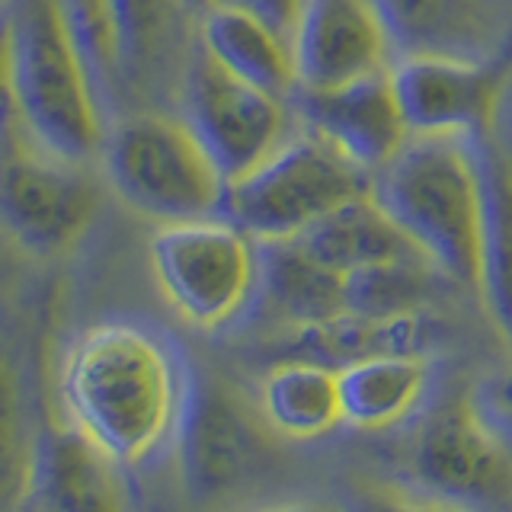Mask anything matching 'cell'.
<instances>
[{
  "instance_id": "obj_1",
  "label": "cell",
  "mask_w": 512,
  "mask_h": 512,
  "mask_svg": "<svg viewBox=\"0 0 512 512\" xmlns=\"http://www.w3.org/2000/svg\"><path fill=\"white\" fill-rule=\"evenodd\" d=\"M58 394L68 426L116 464L157 452L186 404L173 352L135 324H96L80 333L61 359Z\"/></svg>"
},
{
  "instance_id": "obj_2",
  "label": "cell",
  "mask_w": 512,
  "mask_h": 512,
  "mask_svg": "<svg viewBox=\"0 0 512 512\" xmlns=\"http://www.w3.org/2000/svg\"><path fill=\"white\" fill-rule=\"evenodd\" d=\"M368 192L442 276L477 288L484 186L477 138H420L372 173Z\"/></svg>"
},
{
  "instance_id": "obj_3",
  "label": "cell",
  "mask_w": 512,
  "mask_h": 512,
  "mask_svg": "<svg viewBox=\"0 0 512 512\" xmlns=\"http://www.w3.org/2000/svg\"><path fill=\"white\" fill-rule=\"evenodd\" d=\"M10 29V103L42 154L84 164L103 148V109L55 0H20Z\"/></svg>"
},
{
  "instance_id": "obj_4",
  "label": "cell",
  "mask_w": 512,
  "mask_h": 512,
  "mask_svg": "<svg viewBox=\"0 0 512 512\" xmlns=\"http://www.w3.org/2000/svg\"><path fill=\"white\" fill-rule=\"evenodd\" d=\"M368 186L372 173L298 125L263 164L224 186L221 215L256 244L295 240L349 199L368 192Z\"/></svg>"
},
{
  "instance_id": "obj_5",
  "label": "cell",
  "mask_w": 512,
  "mask_h": 512,
  "mask_svg": "<svg viewBox=\"0 0 512 512\" xmlns=\"http://www.w3.org/2000/svg\"><path fill=\"white\" fill-rule=\"evenodd\" d=\"M112 192L157 224L221 215L224 176L183 116L141 112L106 138Z\"/></svg>"
},
{
  "instance_id": "obj_6",
  "label": "cell",
  "mask_w": 512,
  "mask_h": 512,
  "mask_svg": "<svg viewBox=\"0 0 512 512\" xmlns=\"http://www.w3.org/2000/svg\"><path fill=\"white\" fill-rule=\"evenodd\" d=\"M160 295L186 324L218 330L260 288V244L224 215L160 224L151 237Z\"/></svg>"
},
{
  "instance_id": "obj_7",
  "label": "cell",
  "mask_w": 512,
  "mask_h": 512,
  "mask_svg": "<svg viewBox=\"0 0 512 512\" xmlns=\"http://www.w3.org/2000/svg\"><path fill=\"white\" fill-rule=\"evenodd\" d=\"M183 119L215 160L224 183L263 164L298 128L292 103L224 71L202 48L189 58L183 77Z\"/></svg>"
},
{
  "instance_id": "obj_8",
  "label": "cell",
  "mask_w": 512,
  "mask_h": 512,
  "mask_svg": "<svg viewBox=\"0 0 512 512\" xmlns=\"http://www.w3.org/2000/svg\"><path fill=\"white\" fill-rule=\"evenodd\" d=\"M512 68V48L496 58L400 55L391 64V87L410 135L484 138Z\"/></svg>"
},
{
  "instance_id": "obj_9",
  "label": "cell",
  "mask_w": 512,
  "mask_h": 512,
  "mask_svg": "<svg viewBox=\"0 0 512 512\" xmlns=\"http://www.w3.org/2000/svg\"><path fill=\"white\" fill-rule=\"evenodd\" d=\"M100 205L93 180L52 154H16L0 167V228L32 256H58L87 234Z\"/></svg>"
},
{
  "instance_id": "obj_10",
  "label": "cell",
  "mask_w": 512,
  "mask_h": 512,
  "mask_svg": "<svg viewBox=\"0 0 512 512\" xmlns=\"http://www.w3.org/2000/svg\"><path fill=\"white\" fill-rule=\"evenodd\" d=\"M301 90H330L391 71L397 58L375 0H308L292 36Z\"/></svg>"
},
{
  "instance_id": "obj_11",
  "label": "cell",
  "mask_w": 512,
  "mask_h": 512,
  "mask_svg": "<svg viewBox=\"0 0 512 512\" xmlns=\"http://www.w3.org/2000/svg\"><path fill=\"white\" fill-rule=\"evenodd\" d=\"M292 109L301 128L340 148L352 164L375 173L410 141L388 71L330 90H295Z\"/></svg>"
},
{
  "instance_id": "obj_12",
  "label": "cell",
  "mask_w": 512,
  "mask_h": 512,
  "mask_svg": "<svg viewBox=\"0 0 512 512\" xmlns=\"http://www.w3.org/2000/svg\"><path fill=\"white\" fill-rule=\"evenodd\" d=\"M400 55L496 58L509 48L500 0H375Z\"/></svg>"
},
{
  "instance_id": "obj_13",
  "label": "cell",
  "mask_w": 512,
  "mask_h": 512,
  "mask_svg": "<svg viewBox=\"0 0 512 512\" xmlns=\"http://www.w3.org/2000/svg\"><path fill=\"white\" fill-rule=\"evenodd\" d=\"M180 423L186 477L199 493L228 490L253 464V452L263 448L240 397L215 378L196 381L186 391Z\"/></svg>"
},
{
  "instance_id": "obj_14",
  "label": "cell",
  "mask_w": 512,
  "mask_h": 512,
  "mask_svg": "<svg viewBox=\"0 0 512 512\" xmlns=\"http://www.w3.org/2000/svg\"><path fill=\"white\" fill-rule=\"evenodd\" d=\"M112 464L77 429L58 426L36 439L23 503L32 512H125Z\"/></svg>"
},
{
  "instance_id": "obj_15",
  "label": "cell",
  "mask_w": 512,
  "mask_h": 512,
  "mask_svg": "<svg viewBox=\"0 0 512 512\" xmlns=\"http://www.w3.org/2000/svg\"><path fill=\"white\" fill-rule=\"evenodd\" d=\"M413 464L445 496H484L506 471L500 445L468 404H448L429 416L416 436Z\"/></svg>"
},
{
  "instance_id": "obj_16",
  "label": "cell",
  "mask_w": 512,
  "mask_h": 512,
  "mask_svg": "<svg viewBox=\"0 0 512 512\" xmlns=\"http://www.w3.org/2000/svg\"><path fill=\"white\" fill-rule=\"evenodd\" d=\"M199 48L234 77L292 103L298 90L292 39L263 20L237 7L215 4L199 16Z\"/></svg>"
},
{
  "instance_id": "obj_17",
  "label": "cell",
  "mask_w": 512,
  "mask_h": 512,
  "mask_svg": "<svg viewBox=\"0 0 512 512\" xmlns=\"http://www.w3.org/2000/svg\"><path fill=\"white\" fill-rule=\"evenodd\" d=\"M295 240L320 266L340 272V276L407 260V256H423L413 247V240L391 221V215L375 202L372 192L349 199Z\"/></svg>"
},
{
  "instance_id": "obj_18",
  "label": "cell",
  "mask_w": 512,
  "mask_h": 512,
  "mask_svg": "<svg viewBox=\"0 0 512 512\" xmlns=\"http://www.w3.org/2000/svg\"><path fill=\"white\" fill-rule=\"evenodd\" d=\"M480 186H484V240H480L477 292L496 333L512 346V160L493 138H477Z\"/></svg>"
},
{
  "instance_id": "obj_19",
  "label": "cell",
  "mask_w": 512,
  "mask_h": 512,
  "mask_svg": "<svg viewBox=\"0 0 512 512\" xmlns=\"http://www.w3.org/2000/svg\"><path fill=\"white\" fill-rule=\"evenodd\" d=\"M260 288L298 330L346 314V276L320 266L298 240L260 244Z\"/></svg>"
},
{
  "instance_id": "obj_20",
  "label": "cell",
  "mask_w": 512,
  "mask_h": 512,
  "mask_svg": "<svg viewBox=\"0 0 512 512\" xmlns=\"http://www.w3.org/2000/svg\"><path fill=\"white\" fill-rule=\"evenodd\" d=\"M429 381V365L416 352L368 356L340 368L343 416L362 429H384L413 410Z\"/></svg>"
},
{
  "instance_id": "obj_21",
  "label": "cell",
  "mask_w": 512,
  "mask_h": 512,
  "mask_svg": "<svg viewBox=\"0 0 512 512\" xmlns=\"http://www.w3.org/2000/svg\"><path fill=\"white\" fill-rule=\"evenodd\" d=\"M263 413L292 439H314L330 432L343 416L340 372L311 359L272 368L263 381Z\"/></svg>"
},
{
  "instance_id": "obj_22",
  "label": "cell",
  "mask_w": 512,
  "mask_h": 512,
  "mask_svg": "<svg viewBox=\"0 0 512 512\" xmlns=\"http://www.w3.org/2000/svg\"><path fill=\"white\" fill-rule=\"evenodd\" d=\"M432 272L439 269L426 256H407V260L352 272L346 276V311L372 320L413 314L429 292Z\"/></svg>"
},
{
  "instance_id": "obj_23",
  "label": "cell",
  "mask_w": 512,
  "mask_h": 512,
  "mask_svg": "<svg viewBox=\"0 0 512 512\" xmlns=\"http://www.w3.org/2000/svg\"><path fill=\"white\" fill-rule=\"evenodd\" d=\"M36 442L26 432V397L20 368L0 346V512H10L26 500Z\"/></svg>"
},
{
  "instance_id": "obj_24",
  "label": "cell",
  "mask_w": 512,
  "mask_h": 512,
  "mask_svg": "<svg viewBox=\"0 0 512 512\" xmlns=\"http://www.w3.org/2000/svg\"><path fill=\"white\" fill-rule=\"evenodd\" d=\"M61 23L68 26L80 58L87 61L96 90H112L116 77L122 74L116 16H112V0H55Z\"/></svg>"
},
{
  "instance_id": "obj_25",
  "label": "cell",
  "mask_w": 512,
  "mask_h": 512,
  "mask_svg": "<svg viewBox=\"0 0 512 512\" xmlns=\"http://www.w3.org/2000/svg\"><path fill=\"white\" fill-rule=\"evenodd\" d=\"M180 0H112L116 36L125 71H144L160 55Z\"/></svg>"
},
{
  "instance_id": "obj_26",
  "label": "cell",
  "mask_w": 512,
  "mask_h": 512,
  "mask_svg": "<svg viewBox=\"0 0 512 512\" xmlns=\"http://www.w3.org/2000/svg\"><path fill=\"white\" fill-rule=\"evenodd\" d=\"M218 4L244 10V13L256 16V20H263L266 26H272L276 32H282L285 39H292L301 13L308 7V0H218Z\"/></svg>"
},
{
  "instance_id": "obj_27",
  "label": "cell",
  "mask_w": 512,
  "mask_h": 512,
  "mask_svg": "<svg viewBox=\"0 0 512 512\" xmlns=\"http://www.w3.org/2000/svg\"><path fill=\"white\" fill-rule=\"evenodd\" d=\"M362 512H458V509L420 503V500H410V496H397V493H372L362 503Z\"/></svg>"
},
{
  "instance_id": "obj_28",
  "label": "cell",
  "mask_w": 512,
  "mask_h": 512,
  "mask_svg": "<svg viewBox=\"0 0 512 512\" xmlns=\"http://www.w3.org/2000/svg\"><path fill=\"white\" fill-rule=\"evenodd\" d=\"M10 100V29L0 23V106Z\"/></svg>"
},
{
  "instance_id": "obj_29",
  "label": "cell",
  "mask_w": 512,
  "mask_h": 512,
  "mask_svg": "<svg viewBox=\"0 0 512 512\" xmlns=\"http://www.w3.org/2000/svg\"><path fill=\"white\" fill-rule=\"evenodd\" d=\"M266 512H340L324 503H292V506H279V509H266Z\"/></svg>"
},
{
  "instance_id": "obj_30",
  "label": "cell",
  "mask_w": 512,
  "mask_h": 512,
  "mask_svg": "<svg viewBox=\"0 0 512 512\" xmlns=\"http://www.w3.org/2000/svg\"><path fill=\"white\" fill-rule=\"evenodd\" d=\"M218 0H180V10L183 13H192V16H202L205 10H212Z\"/></svg>"
},
{
  "instance_id": "obj_31",
  "label": "cell",
  "mask_w": 512,
  "mask_h": 512,
  "mask_svg": "<svg viewBox=\"0 0 512 512\" xmlns=\"http://www.w3.org/2000/svg\"><path fill=\"white\" fill-rule=\"evenodd\" d=\"M496 400H500V407L512 410V372L496 384Z\"/></svg>"
}]
</instances>
